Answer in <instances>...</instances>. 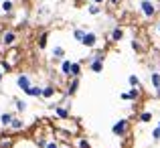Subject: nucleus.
I'll use <instances>...</instances> for the list:
<instances>
[{"label": "nucleus", "instance_id": "cd10ccee", "mask_svg": "<svg viewBox=\"0 0 160 148\" xmlns=\"http://www.w3.org/2000/svg\"><path fill=\"white\" fill-rule=\"evenodd\" d=\"M130 47H132V51H136V53H142V51H144V47L140 45V41H138V39H132Z\"/></svg>", "mask_w": 160, "mask_h": 148}, {"label": "nucleus", "instance_id": "0eeeda50", "mask_svg": "<svg viewBox=\"0 0 160 148\" xmlns=\"http://www.w3.org/2000/svg\"><path fill=\"white\" fill-rule=\"evenodd\" d=\"M31 85H32V79H31L28 73H18L16 75V87H18L20 91H27Z\"/></svg>", "mask_w": 160, "mask_h": 148}, {"label": "nucleus", "instance_id": "ea45409f", "mask_svg": "<svg viewBox=\"0 0 160 148\" xmlns=\"http://www.w3.org/2000/svg\"><path fill=\"white\" fill-rule=\"evenodd\" d=\"M0 16H2V12H0Z\"/></svg>", "mask_w": 160, "mask_h": 148}, {"label": "nucleus", "instance_id": "2f4dec72", "mask_svg": "<svg viewBox=\"0 0 160 148\" xmlns=\"http://www.w3.org/2000/svg\"><path fill=\"white\" fill-rule=\"evenodd\" d=\"M152 140L154 142L160 140V128H158V126H156V128H152Z\"/></svg>", "mask_w": 160, "mask_h": 148}, {"label": "nucleus", "instance_id": "f3484780", "mask_svg": "<svg viewBox=\"0 0 160 148\" xmlns=\"http://www.w3.org/2000/svg\"><path fill=\"white\" fill-rule=\"evenodd\" d=\"M14 116H16V114H12V112H2V114H0V126H2V128H8Z\"/></svg>", "mask_w": 160, "mask_h": 148}, {"label": "nucleus", "instance_id": "e433bc0d", "mask_svg": "<svg viewBox=\"0 0 160 148\" xmlns=\"http://www.w3.org/2000/svg\"><path fill=\"white\" fill-rule=\"evenodd\" d=\"M154 94H156V98H160V87H158V89H154Z\"/></svg>", "mask_w": 160, "mask_h": 148}, {"label": "nucleus", "instance_id": "473e14b6", "mask_svg": "<svg viewBox=\"0 0 160 148\" xmlns=\"http://www.w3.org/2000/svg\"><path fill=\"white\" fill-rule=\"evenodd\" d=\"M91 2H93V4H99V6H102V4H106L108 0H91Z\"/></svg>", "mask_w": 160, "mask_h": 148}, {"label": "nucleus", "instance_id": "2eb2a0df", "mask_svg": "<svg viewBox=\"0 0 160 148\" xmlns=\"http://www.w3.org/2000/svg\"><path fill=\"white\" fill-rule=\"evenodd\" d=\"M83 73V63L81 61H73L71 63V71H69V79L71 77H81Z\"/></svg>", "mask_w": 160, "mask_h": 148}, {"label": "nucleus", "instance_id": "f704fd0d", "mask_svg": "<svg viewBox=\"0 0 160 148\" xmlns=\"http://www.w3.org/2000/svg\"><path fill=\"white\" fill-rule=\"evenodd\" d=\"M4 75H6V73H4V71H2V69H0V83H2V81H4Z\"/></svg>", "mask_w": 160, "mask_h": 148}, {"label": "nucleus", "instance_id": "5701e85b", "mask_svg": "<svg viewBox=\"0 0 160 148\" xmlns=\"http://www.w3.org/2000/svg\"><path fill=\"white\" fill-rule=\"evenodd\" d=\"M128 83H130V87H142V81H140V77H138L136 73L128 75Z\"/></svg>", "mask_w": 160, "mask_h": 148}, {"label": "nucleus", "instance_id": "b1692460", "mask_svg": "<svg viewBox=\"0 0 160 148\" xmlns=\"http://www.w3.org/2000/svg\"><path fill=\"white\" fill-rule=\"evenodd\" d=\"M87 12H89L91 16H98L99 12H102V6H99V4H93V2H91L89 6H87Z\"/></svg>", "mask_w": 160, "mask_h": 148}, {"label": "nucleus", "instance_id": "bb28decb", "mask_svg": "<svg viewBox=\"0 0 160 148\" xmlns=\"http://www.w3.org/2000/svg\"><path fill=\"white\" fill-rule=\"evenodd\" d=\"M77 148H91V142L85 136H81V138H77Z\"/></svg>", "mask_w": 160, "mask_h": 148}, {"label": "nucleus", "instance_id": "f03ea898", "mask_svg": "<svg viewBox=\"0 0 160 148\" xmlns=\"http://www.w3.org/2000/svg\"><path fill=\"white\" fill-rule=\"evenodd\" d=\"M128 132H130V120L128 118H122V120H118L116 124L112 126V134L118 136V138H126Z\"/></svg>", "mask_w": 160, "mask_h": 148}, {"label": "nucleus", "instance_id": "58836bf2", "mask_svg": "<svg viewBox=\"0 0 160 148\" xmlns=\"http://www.w3.org/2000/svg\"><path fill=\"white\" fill-rule=\"evenodd\" d=\"M158 128H160V122H158Z\"/></svg>", "mask_w": 160, "mask_h": 148}, {"label": "nucleus", "instance_id": "20e7f679", "mask_svg": "<svg viewBox=\"0 0 160 148\" xmlns=\"http://www.w3.org/2000/svg\"><path fill=\"white\" fill-rule=\"evenodd\" d=\"M79 85H81V79H79V77L67 79V87H65V91H63V94H65L67 98H73V95L79 91Z\"/></svg>", "mask_w": 160, "mask_h": 148}, {"label": "nucleus", "instance_id": "72a5a7b5", "mask_svg": "<svg viewBox=\"0 0 160 148\" xmlns=\"http://www.w3.org/2000/svg\"><path fill=\"white\" fill-rule=\"evenodd\" d=\"M108 2H109V4H112V6H118V4H120V2H122V0H108Z\"/></svg>", "mask_w": 160, "mask_h": 148}, {"label": "nucleus", "instance_id": "c756f323", "mask_svg": "<svg viewBox=\"0 0 160 148\" xmlns=\"http://www.w3.org/2000/svg\"><path fill=\"white\" fill-rule=\"evenodd\" d=\"M45 148H61V144H59L55 138H49V142H47V146H45Z\"/></svg>", "mask_w": 160, "mask_h": 148}, {"label": "nucleus", "instance_id": "4be33fe9", "mask_svg": "<svg viewBox=\"0 0 160 148\" xmlns=\"http://www.w3.org/2000/svg\"><path fill=\"white\" fill-rule=\"evenodd\" d=\"M85 28H81V27H77V28H73V39L77 41L79 45H81V41H83V37H85Z\"/></svg>", "mask_w": 160, "mask_h": 148}, {"label": "nucleus", "instance_id": "a211bd4d", "mask_svg": "<svg viewBox=\"0 0 160 148\" xmlns=\"http://www.w3.org/2000/svg\"><path fill=\"white\" fill-rule=\"evenodd\" d=\"M12 101H14V110H16V114H24V112H27L28 104H27L24 100H20V98H14Z\"/></svg>", "mask_w": 160, "mask_h": 148}, {"label": "nucleus", "instance_id": "dca6fc26", "mask_svg": "<svg viewBox=\"0 0 160 148\" xmlns=\"http://www.w3.org/2000/svg\"><path fill=\"white\" fill-rule=\"evenodd\" d=\"M37 47H39L41 51H45L49 47V31H43L39 37H37Z\"/></svg>", "mask_w": 160, "mask_h": 148}, {"label": "nucleus", "instance_id": "9b49d317", "mask_svg": "<svg viewBox=\"0 0 160 148\" xmlns=\"http://www.w3.org/2000/svg\"><path fill=\"white\" fill-rule=\"evenodd\" d=\"M24 128H27V124H24V120H22V118H18V116L12 118L10 126H8V130H10V132H22Z\"/></svg>", "mask_w": 160, "mask_h": 148}, {"label": "nucleus", "instance_id": "a878e982", "mask_svg": "<svg viewBox=\"0 0 160 148\" xmlns=\"http://www.w3.org/2000/svg\"><path fill=\"white\" fill-rule=\"evenodd\" d=\"M47 142H49V138H47V136H37V138H35L37 148H45V146H47Z\"/></svg>", "mask_w": 160, "mask_h": 148}, {"label": "nucleus", "instance_id": "6ab92c4d", "mask_svg": "<svg viewBox=\"0 0 160 148\" xmlns=\"http://www.w3.org/2000/svg\"><path fill=\"white\" fill-rule=\"evenodd\" d=\"M152 112H150V110H144V112H140L138 114V122H140V124H148V122H152Z\"/></svg>", "mask_w": 160, "mask_h": 148}, {"label": "nucleus", "instance_id": "1a4fd4ad", "mask_svg": "<svg viewBox=\"0 0 160 148\" xmlns=\"http://www.w3.org/2000/svg\"><path fill=\"white\" fill-rule=\"evenodd\" d=\"M71 63H73V59H61L59 61V73L63 75L65 79H69V71H71Z\"/></svg>", "mask_w": 160, "mask_h": 148}, {"label": "nucleus", "instance_id": "4468645a", "mask_svg": "<svg viewBox=\"0 0 160 148\" xmlns=\"http://www.w3.org/2000/svg\"><path fill=\"white\" fill-rule=\"evenodd\" d=\"M51 59L53 61H61V59H65V47L63 45H55L51 49Z\"/></svg>", "mask_w": 160, "mask_h": 148}, {"label": "nucleus", "instance_id": "aec40b11", "mask_svg": "<svg viewBox=\"0 0 160 148\" xmlns=\"http://www.w3.org/2000/svg\"><path fill=\"white\" fill-rule=\"evenodd\" d=\"M41 91H43L41 85H31L27 91H24V95H28V98H41Z\"/></svg>", "mask_w": 160, "mask_h": 148}, {"label": "nucleus", "instance_id": "c9c22d12", "mask_svg": "<svg viewBox=\"0 0 160 148\" xmlns=\"http://www.w3.org/2000/svg\"><path fill=\"white\" fill-rule=\"evenodd\" d=\"M156 35L160 37V20H158V23H156Z\"/></svg>", "mask_w": 160, "mask_h": 148}, {"label": "nucleus", "instance_id": "39448f33", "mask_svg": "<svg viewBox=\"0 0 160 148\" xmlns=\"http://www.w3.org/2000/svg\"><path fill=\"white\" fill-rule=\"evenodd\" d=\"M142 95V87H130L128 91H122L120 94V100L124 101H138Z\"/></svg>", "mask_w": 160, "mask_h": 148}, {"label": "nucleus", "instance_id": "7c9ffc66", "mask_svg": "<svg viewBox=\"0 0 160 148\" xmlns=\"http://www.w3.org/2000/svg\"><path fill=\"white\" fill-rule=\"evenodd\" d=\"M0 65H2V71H4V73H10V71H12V65L8 61H0Z\"/></svg>", "mask_w": 160, "mask_h": 148}, {"label": "nucleus", "instance_id": "7ed1b4c3", "mask_svg": "<svg viewBox=\"0 0 160 148\" xmlns=\"http://www.w3.org/2000/svg\"><path fill=\"white\" fill-rule=\"evenodd\" d=\"M140 12L144 18H154L158 14V6L154 4V0H140Z\"/></svg>", "mask_w": 160, "mask_h": 148}, {"label": "nucleus", "instance_id": "f8f14e48", "mask_svg": "<svg viewBox=\"0 0 160 148\" xmlns=\"http://www.w3.org/2000/svg\"><path fill=\"white\" fill-rule=\"evenodd\" d=\"M57 85H53V83H49V85H45L43 87V91H41V98L43 100H53L55 95H57Z\"/></svg>", "mask_w": 160, "mask_h": 148}, {"label": "nucleus", "instance_id": "4c0bfd02", "mask_svg": "<svg viewBox=\"0 0 160 148\" xmlns=\"http://www.w3.org/2000/svg\"><path fill=\"white\" fill-rule=\"evenodd\" d=\"M24 148H32V146H24Z\"/></svg>", "mask_w": 160, "mask_h": 148}, {"label": "nucleus", "instance_id": "ddd939ff", "mask_svg": "<svg viewBox=\"0 0 160 148\" xmlns=\"http://www.w3.org/2000/svg\"><path fill=\"white\" fill-rule=\"evenodd\" d=\"M0 12H2L4 16H10L12 12H14V0H2V2H0Z\"/></svg>", "mask_w": 160, "mask_h": 148}, {"label": "nucleus", "instance_id": "393cba45", "mask_svg": "<svg viewBox=\"0 0 160 148\" xmlns=\"http://www.w3.org/2000/svg\"><path fill=\"white\" fill-rule=\"evenodd\" d=\"M37 14H39V18H47V16H51V8L49 6H39Z\"/></svg>", "mask_w": 160, "mask_h": 148}, {"label": "nucleus", "instance_id": "6e6552de", "mask_svg": "<svg viewBox=\"0 0 160 148\" xmlns=\"http://www.w3.org/2000/svg\"><path fill=\"white\" fill-rule=\"evenodd\" d=\"M98 33H93V31H87L85 33V37H83V41H81V45L83 47H87V49H95L98 47Z\"/></svg>", "mask_w": 160, "mask_h": 148}, {"label": "nucleus", "instance_id": "c85d7f7f", "mask_svg": "<svg viewBox=\"0 0 160 148\" xmlns=\"http://www.w3.org/2000/svg\"><path fill=\"white\" fill-rule=\"evenodd\" d=\"M0 148H12V140L8 136H2L0 138Z\"/></svg>", "mask_w": 160, "mask_h": 148}, {"label": "nucleus", "instance_id": "9d476101", "mask_svg": "<svg viewBox=\"0 0 160 148\" xmlns=\"http://www.w3.org/2000/svg\"><path fill=\"white\" fill-rule=\"evenodd\" d=\"M108 39H109V43H120V41L124 39V28L122 27H113L112 31H109Z\"/></svg>", "mask_w": 160, "mask_h": 148}, {"label": "nucleus", "instance_id": "412c9836", "mask_svg": "<svg viewBox=\"0 0 160 148\" xmlns=\"http://www.w3.org/2000/svg\"><path fill=\"white\" fill-rule=\"evenodd\" d=\"M150 85L154 87V89H158L160 87V71H150Z\"/></svg>", "mask_w": 160, "mask_h": 148}, {"label": "nucleus", "instance_id": "f257e3e1", "mask_svg": "<svg viewBox=\"0 0 160 148\" xmlns=\"http://www.w3.org/2000/svg\"><path fill=\"white\" fill-rule=\"evenodd\" d=\"M16 41H18V35H16L14 28H4L2 35H0V43H2V47H6V49H12L16 45Z\"/></svg>", "mask_w": 160, "mask_h": 148}, {"label": "nucleus", "instance_id": "a19ab883", "mask_svg": "<svg viewBox=\"0 0 160 148\" xmlns=\"http://www.w3.org/2000/svg\"><path fill=\"white\" fill-rule=\"evenodd\" d=\"M0 2H2V0H0Z\"/></svg>", "mask_w": 160, "mask_h": 148}, {"label": "nucleus", "instance_id": "423d86ee", "mask_svg": "<svg viewBox=\"0 0 160 148\" xmlns=\"http://www.w3.org/2000/svg\"><path fill=\"white\" fill-rule=\"evenodd\" d=\"M53 114L57 120H69L71 118V108L69 105H63V104H57L53 105Z\"/></svg>", "mask_w": 160, "mask_h": 148}]
</instances>
